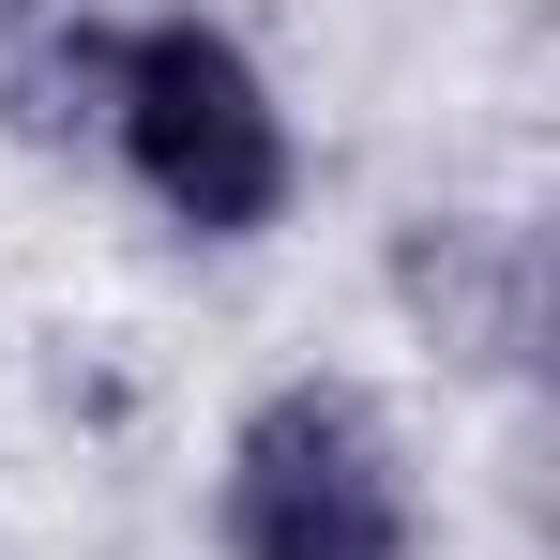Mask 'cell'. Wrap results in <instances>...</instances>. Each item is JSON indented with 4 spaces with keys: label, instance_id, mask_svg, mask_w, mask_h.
Masks as SVG:
<instances>
[{
    "label": "cell",
    "instance_id": "1",
    "mask_svg": "<svg viewBox=\"0 0 560 560\" xmlns=\"http://www.w3.org/2000/svg\"><path fill=\"white\" fill-rule=\"evenodd\" d=\"M92 167L167 243L197 258H258L288 212H303V106L258 61V31L228 0H137L121 46H106V121Z\"/></svg>",
    "mask_w": 560,
    "mask_h": 560
},
{
    "label": "cell",
    "instance_id": "2",
    "mask_svg": "<svg viewBox=\"0 0 560 560\" xmlns=\"http://www.w3.org/2000/svg\"><path fill=\"white\" fill-rule=\"evenodd\" d=\"M212 560H440L394 394L349 364L258 378L212 440Z\"/></svg>",
    "mask_w": 560,
    "mask_h": 560
}]
</instances>
